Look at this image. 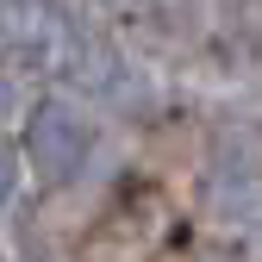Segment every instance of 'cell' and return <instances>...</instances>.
<instances>
[{"instance_id": "1", "label": "cell", "mask_w": 262, "mask_h": 262, "mask_svg": "<svg viewBox=\"0 0 262 262\" xmlns=\"http://www.w3.org/2000/svg\"><path fill=\"white\" fill-rule=\"evenodd\" d=\"M94 144H100V131H94V119L75 106V100H38L25 113V162L31 175H38L44 187H69L88 162H94Z\"/></svg>"}, {"instance_id": "3", "label": "cell", "mask_w": 262, "mask_h": 262, "mask_svg": "<svg viewBox=\"0 0 262 262\" xmlns=\"http://www.w3.org/2000/svg\"><path fill=\"white\" fill-rule=\"evenodd\" d=\"M13 181H19V150L0 138V212H7V200H13Z\"/></svg>"}, {"instance_id": "2", "label": "cell", "mask_w": 262, "mask_h": 262, "mask_svg": "<svg viewBox=\"0 0 262 262\" xmlns=\"http://www.w3.org/2000/svg\"><path fill=\"white\" fill-rule=\"evenodd\" d=\"M200 200L219 219H256L262 212V156L256 150H219L200 175Z\"/></svg>"}]
</instances>
